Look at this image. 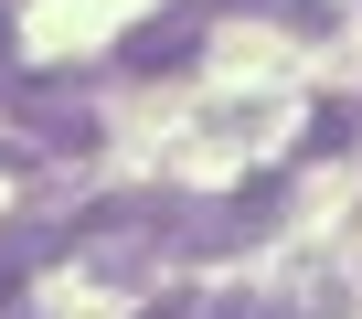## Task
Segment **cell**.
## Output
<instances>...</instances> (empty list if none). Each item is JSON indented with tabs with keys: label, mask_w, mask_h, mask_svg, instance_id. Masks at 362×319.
<instances>
[{
	"label": "cell",
	"mask_w": 362,
	"mask_h": 319,
	"mask_svg": "<svg viewBox=\"0 0 362 319\" xmlns=\"http://www.w3.org/2000/svg\"><path fill=\"white\" fill-rule=\"evenodd\" d=\"M214 11H224V0H170V11H149L139 32H117V75H181V64L203 54Z\"/></svg>",
	"instance_id": "cell-1"
},
{
	"label": "cell",
	"mask_w": 362,
	"mask_h": 319,
	"mask_svg": "<svg viewBox=\"0 0 362 319\" xmlns=\"http://www.w3.org/2000/svg\"><path fill=\"white\" fill-rule=\"evenodd\" d=\"M54 245H64L54 224H0V298H11V287H22V277H33Z\"/></svg>",
	"instance_id": "cell-2"
},
{
	"label": "cell",
	"mask_w": 362,
	"mask_h": 319,
	"mask_svg": "<svg viewBox=\"0 0 362 319\" xmlns=\"http://www.w3.org/2000/svg\"><path fill=\"white\" fill-rule=\"evenodd\" d=\"M351 138H362V107H320L309 138H298V160H330V149H351Z\"/></svg>",
	"instance_id": "cell-3"
},
{
	"label": "cell",
	"mask_w": 362,
	"mask_h": 319,
	"mask_svg": "<svg viewBox=\"0 0 362 319\" xmlns=\"http://www.w3.org/2000/svg\"><path fill=\"white\" fill-rule=\"evenodd\" d=\"M245 11H267V22H298V32H330V11H320V0H245Z\"/></svg>",
	"instance_id": "cell-4"
},
{
	"label": "cell",
	"mask_w": 362,
	"mask_h": 319,
	"mask_svg": "<svg viewBox=\"0 0 362 319\" xmlns=\"http://www.w3.org/2000/svg\"><path fill=\"white\" fill-rule=\"evenodd\" d=\"M149 319H245L235 298H214V308H149Z\"/></svg>",
	"instance_id": "cell-5"
},
{
	"label": "cell",
	"mask_w": 362,
	"mask_h": 319,
	"mask_svg": "<svg viewBox=\"0 0 362 319\" xmlns=\"http://www.w3.org/2000/svg\"><path fill=\"white\" fill-rule=\"evenodd\" d=\"M0 64H11V0H0Z\"/></svg>",
	"instance_id": "cell-6"
}]
</instances>
